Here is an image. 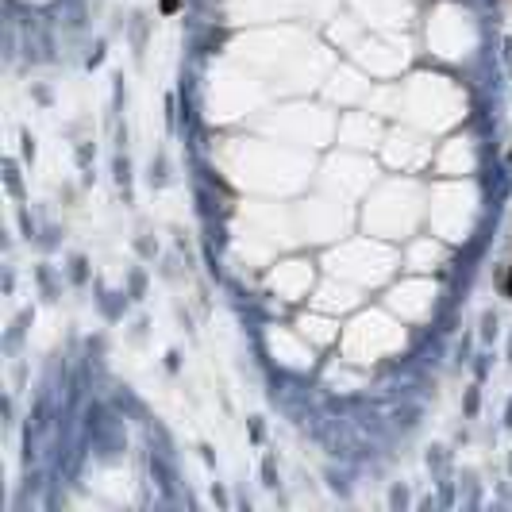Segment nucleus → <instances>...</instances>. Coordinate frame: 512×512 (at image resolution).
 Instances as JSON below:
<instances>
[{"instance_id": "1", "label": "nucleus", "mask_w": 512, "mask_h": 512, "mask_svg": "<svg viewBox=\"0 0 512 512\" xmlns=\"http://www.w3.org/2000/svg\"><path fill=\"white\" fill-rule=\"evenodd\" d=\"M162 8H166V12H174V8H178V0H162Z\"/></svg>"}, {"instance_id": "2", "label": "nucleus", "mask_w": 512, "mask_h": 512, "mask_svg": "<svg viewBox=\"0 0 512 512\" xmlns=\"http://www.w3.org/2000/svg\"><path fill=\"white\" fill-rule=\"evenodd\" d=\"M509 297H512V278H509Z\"/></svg>"}]
</instances>
